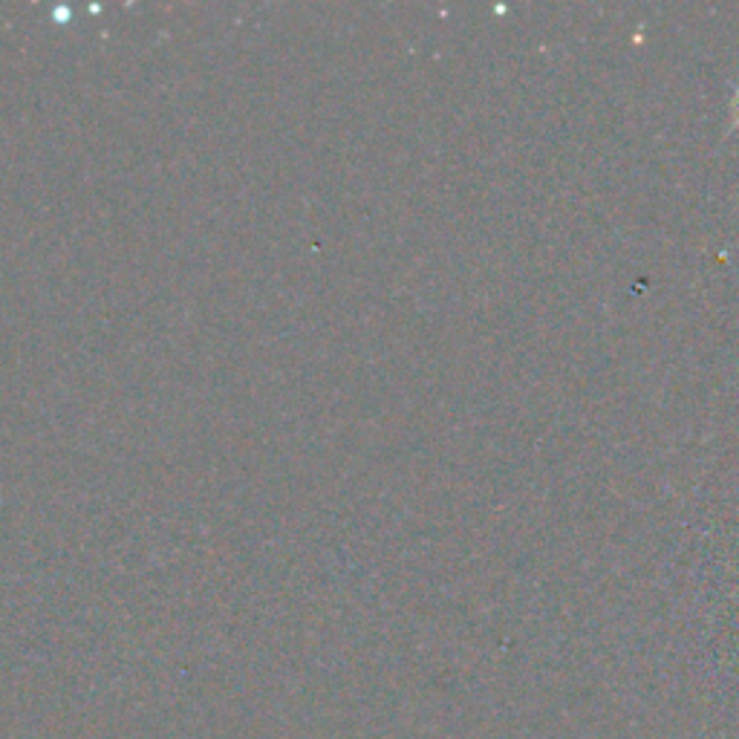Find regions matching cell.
Masks as SVG:
<instances>
[{"mask_svg": "<svg viewBox=\"0 0 739 739\" xmlns=\"http://www.w3.org/2000/svg\"><path fill=\"white\" fill-rule=\"evenodd\" d=\"M734 110H737V116H734V125H739V99H737V104H734Z\"/></svg>", "mask_w": 739, "mask_h": 739, "instance_id": "obj_1", "label": "cell"}]
</instances>
